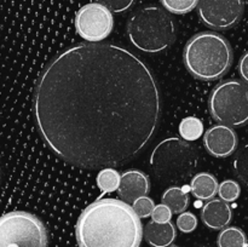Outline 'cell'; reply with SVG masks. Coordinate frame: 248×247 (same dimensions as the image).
Instances as JSON below:
<instances>
[{
  "instance_id": "6da1fadb",
  "label": "cell",
  "mask_w": 248,
  "mask_h": 247,
  "mask_svg": "<svg viewBox=\"0 0 248 247\" xmlns=\"http://www.w3.org/2000/svg\"><path fill=\"white\" fill-rule=\"evenodd\" d=\"M33 111L56 156L94 170L127 164L147 148L159 127L161 94L154 73L132 51L80 43L44 68Z\"/></svg>"
},
{
  "instance_id": "7a4b0ae2",
  "label": "cell",
  "mask_w": 248,
  "mask_h": 247,
  "mask_svg": "<svg viewBox=\"0 0 248 247\" xmlns=\"http://www.w3.org/2000/svg\"><path fill=\"white\" fill-rule=\"evenodd\" d=\"M75 234L80 247H140L144 230L127 202L99 199L82 211Z\"/></svg>"
},
{
  "instance_id": "3957f363",
  "label": "cell",
  "mask_w": 248,
  "mask_h": 247,
  "mask_svg": "<svg viewBox=\"0 0 248 247\" xmlns=\"http://www.w3.org/2000/svg\"><path fill=\"white\" fill-rule=\"evenodd\" d=\"M188 72L202 81L224 77L232 64V48L229 41L216 31H201L191 36L183 52Z\"/></svg>"
},
{
  "instance_id": "277c9868",
  "label": "cell",
  "mask_w": 248,
  "mask_h": 247,
  "mask_svg": "<svg viewBox=\"0 0 248 247\" xmlns=\"http://www.w3.org/2000/svg\"><path fill=\"white\" fill-rule=\"evenodd\" d=\"M127 35L131 43L147 53L167 50L177 36V27L169 11L156 5L138 9L127 22Z\"/></svg>"
},
{
  "instance_id": "5b68a950",
  "label": "cell",
  "mask_w": 248,
  "mask_h": 247,
  "mask_svg": "<svg viewBox=\"0 0 248 247\" xmlns=\"http://www.w3.org/2000/svg\"><path fill=\"white\" fill-rule=\"evenodd\" d=\"M198 150L186 140L169 137L156 144L150 155V166L162 183L182 184L198 167Z\"/></svg>"
},
{
  "instance_id": "8992f818",
  "label": "cell",
  "mask_w": 248,
  "mask_h": 247,
  "mask_svg": "<svg viewBox=\"0 0 248 247\" xmlns=\"http://www.w3.org/2000/svg\"><path fill=\"white\" fill-rule=\"evenodd\" d=\"M210 113L215 120L230 127L248 124V85L232 79L218 84L208 99Z\"/></svg>"
},
{
  "instance_id": "52a82bcc",
  "label": "cell",
  "mask_w": 248,
  "mask_h": 247,
  "mask_svg": "<svg viewBox=\"0 0 248 247\" xmlns=\"http://www.w3.org/2000/svg\"><path fill=\"white\" fill-rule=\"evenodd\" d=\"M0 247H47L45 225L31 213H6L0 219Z\"/></svg>"
},
{
  "instance_id": "ba28073f",
  "label": "cell",
  "mask_w": 248,
  "mask_h": 247,
  "mask_svg": "<svg viewBox=\"0 0 248 247\" xmlns=\"http://www.w3.org/2000/svg\"><path fill=\"white\" fill-rule=\"evenodd\" d=\"M113 12L99 2L84 5L75 16L77 33L87 43H99L111 33Z\"/></svg>"
},
{
  "instance_id": "9c48e42d",
  "label": "cell",
  "mask_w": 248,
  "mask_h": 247,
  "mask_svg": "<svg viewBox=\"0 0 248 247\" xmlns=\"http://www.w3.org/2000/svg\"><path fill=\"white\" fill-rule=\"evenodd\" d=\"M244 10V0H200L198 5L201 22L215 31H227L236 26Z\"/></svg>"
},
{
  "instance_id": "30bf717a",
  "label": "cell",
  "mask_w": 248,
  "mask_h": 247,
  "mask_svg": "<svg viewBox=\"0 0 248 247\" xmlns=\"http://www.w3.org/2000/svg\"><path fill=\"white\" fill-rule=\"evenodd\" d=\"M237 143V136L232 127L223 124L212 126L203 133V145L206 150L218 159L234 154Z\"/></svg>"
},
{
  "instance_id": "8fae6325",
  "label": "cell",
  "mask_w": 248,
  "mask_h": 247,
  "mask_svg": "<svg viewBox=\"0 0 248 247\" xmlns=\"http://www.w3.org/2000/svg\"><path fill=\"white\" fill-rule=\"evenodd\" d=\"M150 190L149 178L138 170H128L121 174L118 194L125 202H135L137 199L145 196Z\"/></svg>"
},
{
  "instance_id": "7c38bea8",
  "label": "cell",
  "mask_w": 248,
  "mask_h": 247,
  "mask_svg": "<svg viewBox=\"0 0 248 247\" xmlns=\"http://www.w3.org/2000/svg\"><path fill=\"white\" fill-rule=\"evenodd\" d=\"M201 219L203 224L212 230L224 229L232 219V207L222 199H212L202 207Z\"/></svg>"
},
{
  "instance_id": "4fadbf2b",
  "label": "cell",
  "mask_w": 248,
  "mask_h": 247,
  "mask_svg": "<svg viewBox=\"0 0 248 247\" xmlns=\"http://www.w3.org/2000/svg\"><path fill=\"white\" fill-rule=\"evenodd\" d=\"M177 236L176 227L169 223H156L150 220L144 228V237L153 247H167L173 244Z\"/></svg>"
},
{
  "instance_id": "5bb4252c",
  "label": "cell",
  "mask_w": 248,
  "mask_h": 247,
  "mask_svg": "<svg viewBox=\"0 0 248 247\" xmlns=\"http://www.w3.org/2000/svg\"><path fill=\"white\" fill-rule=\"evenodd\" d=\"M219 184L217 178L208 172H201L193 177L190 183V191L199 200L210 201L218 194Z\"/></svg>"
},
{
  "instance_id": "9a60e30c",
  "label": "cell",
  "mask_w": 248,
  "mask_h": 247,
  "mask_svg": "<svg viewBox=\"0 0 248 247\" xmlns=\"http://www.w3.org/2000/svg\"><path fill=\"white\" fill-rule=\"evenodd\" d=\"M188 186L186 188H179L177 185H172L165 190L162 195V203L169 206L173 213L186 212L189 206Z\"/></svg>"
},
{
  "instance_id": "2e32d148",
  "label": "cell",
  "mask_w": 248,
  "mask_h": 247,
  "mask_svg": "<svg viewBox=\"0 0 248 247\" xmlns=\"http://www.w3.org/2000/svg\"><path fill=\"white\" fill-rule=\"evenodd\" d=\"M217 245L218 247H248V241L240 228L227 227L218 235Z\"/></svg>"
},
{
  "instance_id": "e0dca14e",
  "label": "cell",
  "mask_w": 248,
  "mask_h": 247,
  "mask_svg": "<svg viewBox=\"0 0 248 247\" xmlns=\"http://www.w3.org/2000/svg\"><path fill=\"white\" fill-rule=\"evenodd\" d=\"M179 135L186 142H194L203 135V124L195 116L184 118L179 124Z\"/></svg>"
},
{
  "instance_id": "ac0fdd59",
  "label": "cell",
  "mask_w": 248,
  "mask_h": 247,
  "mask_svg": "<svg viewBox=\"0 0 248 247\" xmlns=\"http://www.w3.org/2000/svg\"><path fill=\"white\" fill-rule=\"evenodd\" d=\"M121 176L115 169L111 167H104L97 174V185L103 193H113L118 191L119 185H120Z\"/></svg>"
},
{
  "instance_id": "d6986e66",
  "label": "cell",
  "mask_w": 248,
  "mask_h": 247,
  "mask_svg": "<svg viewBox=\"0 0 248 247\" xmlns=\"http://www.w3.org/2000/svg\"><path fill=\"white\" fill-rule=\"evenodd\" d=\"M165 10L174 15H186L198 7L200 0H160Z\"/></svg>"
},
{
  "instance_id": "ffe728a7",
  "label": "cell",
  "mask_w": 248,
  "mask_h": 247,
  "mask_svg": "<svg viewBox=\"0 0 248 247\" xmlns=\"http://www.w3.org/2000/svg\"><path fill=\"white\" fill-rule=\"evenodd\" d=\"M234 170L237 177L248 186V143L237 152L234 160Z\"/></svg>"
},
{
  "instance_id": "44dd1931",
  "label": "cell",
  "mask_w": 248,
  "mask_h": 247,
  "mask_svg": "<svg viewBox=\"0 0 248 247\" xmlns=\"http://www.w3.org/2000/svg\"><path fill=\"white\" fill-rule=\"evenodd\" d=\"M218 194H219L220 199L229 202H234L239 199L240 194H241V188L237 182L232 181V179H228V181L222 182L219 184V189H218Z\"/></svg>"
},
{
  "instance_id": "7402d4cb",
  "label": "cell",
  "mask_w": 248,
  "mask_h": 247,
  "mask_svg": "<svg viewBox=\"0 0 248 247\" xmlns=\"http://www.w3.org/2000/svg\"><path fill=\"white\" fill-rule=\"evenodd\" d=\"M132 208L135 210V212L137 213V216L140 218H148L149 216H152L153 211H154L155 208L154 200L147 195L142 196V198L137 199V200L133 202Z\"/></svg>"
},
{
  "instance_id": "603a6c76",
  "label": "cell",
  "mask_w": 248,
  "mask_h": 247,
  "mask_svg": "<svg viewBox=\"0 0 248 247\" xmlns=\"http://www.w3.org/2000/svg\"><path fill=\"white\" fill-rule=\"evenodd\" d=\"M198 227V218L191 212H183L177 218V228L182 232H193Z\"/></svg>"
},
{
  "instance_id": "cb8c5ba5",
  "label": "cell",
  "mask_w": 248,
  "mask_h": 247,
  "mask_svg": "<svg viewBox=\"0 0 248 247\" xmlns=\"http://www.w3.org/2000/svg\"><path fill=\"white\" fill-rule=\"evenodd\" d=\"M114 14H123L135 5L136 0H96Z\"/></svg>"
},
{
  "instance_id": "d4e9b609",
  "label": "cell",
  "mask_w": 248,
  "mask_h": 247,
  "mask_svg": "<svg viewBox=\"0 0 248 247\" xmlns=\"http://www.w3.org/2000/svg\"><path fill=\"white\" fill-rule=\"evenodd\" d=\"M172 215H173V212L169 206H166L165 203H160V205L155 206L150 217H152V220L156 223H169L171 222Z\"/></svg>"
},
{
  "instance_id": "484cf974",
  "label": "cell",
  "mask_w": 248,
  "mask_h": 247,
  "mask_svg": "<svg viewBox=\"0 0 248 247\" xmlns=\"http://www.w3.org/2000/svg\"><path fill=\"white\" fill-rule=\"evenodd\" d=\"M239 72L242 79L248 84V52L245 53L239 62Z\"/></svg>"
},
{
  "instance_id": "4316f807",
  "label": "cell",
  "mask_w": 248,
  "mask_h": 247,
  "mask_svg": "<svg viewBox=\"0 0 248 247\" xmlns=\"http://www.w3.org/2000/svg\"><path fill=\"white\" fill-rule=\"evenodd\" d=\"M198 247H212V246H210V245H201V246H198Z\"/></svg>"
},
{
  "instance_id": "83f0119b",
  "label": "cell",
  "mask_w": 248,
  "mask_h": 247,
  "mask_svg": "<svg viewBox=\"0 0 248 247\" xmlns=\"http://www.w3.org/2000/svg\"><path fill=\"white\" fill-rule=\"evenodd\" d=\"M167 247H178V246H176V245H170V246H167Z\"/></svg>"
}]
</instances>
